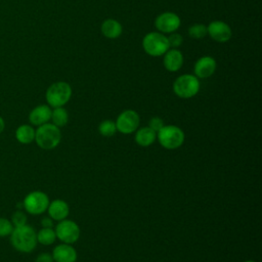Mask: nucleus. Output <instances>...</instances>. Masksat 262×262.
<instances>
[{"instance_id":"f257e3e1","label":"nucleus","mask_w":262,"mask_h":262,"mask_svg":"<svg viewBox=\"0 0 262 262\" xmlns=\"http://www.w3.org/2000/svg\"><path fill=\"white\" fill-rule=\"evenodd\" d=\"M10 242L13 248L21 253H31L37 246V232L28 225L16 226L10 234Z\"/></svg>"},{"instance_id":"f03ea898","label":"nucleus","mask_w":262,"mask_h":262,"mask_svg":"<svg viewBox=\"0 0 262 262\" xmlns=\"http://www.w3.org/2000/svg\"><path fill=\"white\" fill-rule=\"evenodd\" d=\"M61 140V132L58 127L52 123H46L38 126L35 130V141L43 149L55 148Z\"/></svg>"},{"instance_id":"7ed1b4c3","label":"nucleus","mask_w":262,"mask_h":262,"mask_svg":"<svg viewBox=\"0 0 262 262\" xmlns=\"http://www.w3.org/2000/svg\"><path fill=\"white\" fill-rule=\"evenodd\" d=\"M72 87L68 82L58 81L52 83L46 90L45 98L47 104L54 108L66 105L72 97Z\"/></svg>"},{"instance_id":"20e7f679","label":"nucleus","mask_w":262,"mask_h":262,"mask_svg":"<svg viewBox=\"0 0 262 262\" xmlns=\"http://www.w3.org/2000/svg\"><path fill=\"white\" fill-rule=\"evenodd\" d=\"M172 89L175 95L180 98H191L195 96L201 89L200 79L193 74H182L174 80Z\"/></svg>"},{"instance_id":"39448f33","label":"nucleus","mask_w":262,"mask_h":262,"mask_svg":"<svg viewBox=\"0 0 262 262\" xmlns=\"http://www.w3.org/2000/svg\"><path fill=\"white\" fill-rule=\"evenodd\" d=\"M169 48L167 35L158 31L147 33L142 39V49L149 56H163Z\"/></svg>"},{"instance_id":"423d86ee","label":"nucleus","mask_w":262,"mask_h":262,"mask_svg":"<svg viewBox=\"0 0 262 262\" xmlns=\"http://www.w3.org/2000/svg\"><path fill=\"white\" fill-rule=\"evenodd\" d=\"M157 139L164 148L176 149L183 144L185 135L183 130L176 125H164L157 133Z\"/></svg>"},{"instance_id":"0eeeda50","label":"nucleus","mask_w":262,"mask_h":262,"mask_svg":"<svg viewBox=\"0 0 262 262\" xmlns=\"http://www.w3.org/2000/svg\"><path fill=\"white\" fill-rule=\"evenodd\" d=\"M49 205L48 195L41 190H34L29 192L24 201L23 206L25 210L32 215H40L44 213Z\"/></svg>"},{"instance_id":"6e6552de","label":"nucleus","mask_w":262,"mask_h":262,"mask_svg":"<svg viewBox=\"0 0 262 262\" xmlns=\"http://www.w3.org/2000/svg\"><path fill=\"white\" fill-rule=\"evenodd\" d=\"M55 234L56 238H58L61 243L73 245L79 238L81 234V230L79 225L70 219H63L58 221L57 225L55 226Z\"/></svg>"},{"instance_id":"1a4fd4ad","label":"nucleus","mask_w":262,"mask_h":262,"mask_svg":"<svg viewBox=\"0 0 262 262\" xmlns=\"http://www.w3.org/2000/svg\"><path fill=\"white\" fill-rule=\"evenodd\" d=\"M154 25L158 32L169 35L171 33L177 32V30L180 28L181 19L177 13L172 11H165L156 16Z\"/></svg>"},{"instance_id":"9d476101","label":"nucleus","mask_w":262,"mask_h":262,"mask_svg":"<svg viewBox=\"0 0 262 262\" xmlns=\"http://www.w3.org/2000/svg\"><path fill=\"white\" fill-rule=\"evenodd\" d=\"M115 123L117 131L123 134H131L138 129L140 117L134 110H125L120 113Z\"/></svg>"},{"instance_id":"9b49d317","label":"nucleus","mask_w":262,"mask_h":262,"mask_svg":"<svg viewBox=\"0 0 262 262\" xmlns=\"http://www.w3.org/2000/svg\"><path fill=\"white\" fill-rule=\"evenodd\" d=\"M207 33L211 39L218 43H226L231 39L230 26L223 20H213L207 26Z\"/></svg>"},{"instance_id":"f8f14e48","label":"nucleus","mask_w":262,"mask_h":262,"mask_svg":"<svg viewBox=\"0 0 262 262\" xmlns=\"http://www.w3.org/2000/svg\"><path fill=\"white\" fill-rule=\"evenodd\" d=\"M216 68L217 62L213 56L203 55L193 64V75L199 79H207L213 76Z\"/></svg>"},{"instance_id":"ddd939ff","label":"nucleus","mask_w":262,"mask_h":262,"mask_svg":"<svg viewBox=\"0 0 262 262\" xmlns=\"http://www.w3.org/2000/svg\"><path fill=\"white\" fill-rule=\"evenodd\" d=\"M163 56V66L168 72L175 73L182 68L184 57L178 48H169Z\"/></svg>"},{"instance_id":"4468645a","label":"nucleus","mask_w":262,"mask_h":262,"mask_svg":"<svg viewBox=\"0 0 262 262\" xmlns=\"http://www.w3.org/2000/svg\"><path fill=\"white\" fill-rule=\"evenodd\" d=\"M51 255L54 262H76L78 258L75 248L72 245L64 243L54 247Z\"/></svg>"},{"instance_id":"2eb2a0df","label":"nucleus","mask_w":262,"mask_h":262,"mask_svg":"<svg viewBox=\"0 0 262 262\" xmlns=\"http://www.w3.org/2000/svg\"><path fill=\"white\" fill-rule=\"evenodd\" d=\"M48 212V216L51 217L54 221H61L67 219L70 214V207L68 203L63 200L56 199L49 202L48 208L46 210Z\"/></svg>"},{"instance_id":"dca6fc26","label":"nucleus","mask_w":262,"mask_h":262,"mask_svg":"<svg viewBox=\"0 0 262 262\" xmlns=\"http://www.w3.org/2000/svg\"><path fill=\"white\" fill-rule=\"evenodd\" d=\"M52 108L48 104H40L29 114V121L34 126H41L50 121Z\"/></svg>"},{"instance_id":"f3484780","label":"nucleus","mask_w":262,"mask_h":262,"mask_svg":"<svg viewBox=\"0 0 262 262\" xmlns=\"http://www.w3.org/2000/svg\"><path fill=\"white\" fill-rule=\"evenodd\" d=\"M101 34L107 39H117L123 33L121 23L115 18H106L100 25Z\"/></svg>"},{"instance_id":"a211bd4d","label":"nucleus","mask_w":262,"mask_h":262,"mask_svg":"<svg viewBox=\"0 0 262 262\" xmlns=\"http://www.w3.org/2000/svg\"><path fill=\"white\" fill-rule=\"evenodd\" d=\"M135 142L142 147L150 146L157 139V133L148 126L138 128L135 131Z\"/></svg>"},{"instance_id":"6ab92c4d","label":"nucleus","mask_w":262,"mask_h":262,"mask_svg":"<svg viewBox=\"0 0 262 262\" xmlns=\"http://www.w3.org/2000/svg\"><path fill=\"white\" fill-rule=\"evenodd\" d=\"M15 137L19 143L29 144L35 140V129L28 124H24L17 127L15 130Z\"/></svg>"},{"instance_id":"aec40b11","label":"nucleus","mask_w":262,"mask_h":262,"mask_svg":"<svg viewBox=\"0 0 262 262\" xmlns=\"http://www.w3.org/2000/svg\"><path fill=\"white\" fill-rule=\"evenodd\" d=\"M51 122L53 125H55L56 127L60 128L63 127L68 124L69 122V113L68 111L63 107H54L51 111V118H50Z\"/></svg>"},{"instance_id":"412c9836","label":"nucleus","mask_w":262,"mask_h":262,"mask_svg":"<svg viewBox=\"0 0 262 262\" xmlns=\"http://www.w3.org/2000/svg\"><path fill=\"white\" fill-rule=\"evenodd\" d=\"M56 239V234L53 228L42 227L37 232V242L43 246H50Z\"/></svg>"},{"instance_id":"4be33fe9","label":"nucleus","mask_w":262,"mask_h":262,"mask_svg":"<svg viewBox=\"0 0 262 262\" xmlns=\"http://www.w3.org/2000/svg\"><path fill=\"white\" fill-rule=\"evenodd\" d=\"M98 132L103 137H112L117 132L116 123L112 120H104L98 126Z\"/></svg>"},{"instance_id":"5701e85b","label":"nucleus","mask_w":262,"mask_h":262,"mask_svg":"<svg viewBox=\"0 0 262 262\" xmlns=\"http://www.w3.org/2000/svg\"><path fill=\"white\" fill-rule=\"evenodd\" d=\"M187 33H188L189 37L192 39H203L208 35L207 26H205L204 24H201V23L192 24L188 28Z\"/></svg>"},{"instance_id":"b1692460","label":"nucleus","mask_w":262,"mask_h":262,"mask_svg":"<svg viewBox=\"0 0 262 262\" xmlns=\"http://www.w3.org/2000/svg\"><path fill=\"white\" fill-rule=\"evenodd\" d=\"M13 228L14 226L10 220L0 217V236L10 235Z\"/></svg>"},{"instance_id":"393cba45","label":"nucleus","mask_w":262,"mask_h":262,"mask_svg":"<svg viewBox=\"0 0 262 262\" xmlns=\"http://www.w3.org/2000/svg\"><path fill=\"white\" fill-rule=\"evenodd\" d=\"M167 38H168L170 48H178L183 43V37L177 32L167 35Z\"/></svg>"},{"instance_id":"a878e982","label":"nucleus","mask_w":262,"mask_h":262,"mask_svg":"<svg viewBox=\"0 0 262 262\" xmlns=\"http://www.w3.org/2000/svg\"><path fill=\"white\" fill-rule=\"evenodd\" d=\"M11 222H12V224H13L14 227L25 225V224H27V216H26V214H25L24 212L17 210L16 212H14V213L12 214Z\"/></svg>"},{"instance_id":"bb28decb","label":"nucleus","mask_w":262,"mask_h":262,"mask_svg":"<svg viewBox=\"0 0 262 262\" xmlns=\"http://www.w3.org/2000/svg\"><path fill=\"white\" fill-rule=\"evenodd\" d=\"M164 121L160 117H152L148 122V127L158 133L164 126Z\"/></svg>"},{"instance_id":"cd10ccee","label":"nucleus","mask_w":262,"mask_h":262,"mask_svg":"<svg viewBox=\"0 0 262 262\" xmlns=\"http://www.w3.org/2000/svg\"><path fill=\"white\" fill-rule=\"evenodd\" d=\"M35 262H54L52 255L48 253H41L37 256Z\"/></svg>"},{"instance_id":"c85d7f7f","label":"nucleus","mask_w":262,"mask_h":262,"mask_svg":"<svg viewBox=\"0 0 262 262\" xmlns=\"http://www.w3.org/2000/svg\"><path fill=\"white\" fill-rule=\"evenodd\" d=\"M53 219L51 218V217H49V216H47V217H43L42 219H41V225H42V227H50V228H53Z\"/></svg>"},{"instance_id":"c756f323","label":"nucleus","mask_w":262,"mask_h":262,"mask_svg":"<svg viewBox=\"0 0 262 262\" xmlns=\"http://www.w3.org/2000/svg\"><path fill=\"white\" fill-rule=\"evenodd\" d=\"M4 128H5V122H4L3 118L0 116V133H2V132H3Z\"/></svg>"},{"instance_id":"7c9ffc66","label":"nucleus","mask_w":262,"mask_h":262,"mask_svg":"<svg viewBox=\"0 0 262 262\" xmlns=\"http://www.w3.org/2000/svg\"><path fill=\"white\" fill-rule=\"evenodd\" d=\"M245 262H256V261H254V260H246Z\"/></svg>"}]
</instances>
